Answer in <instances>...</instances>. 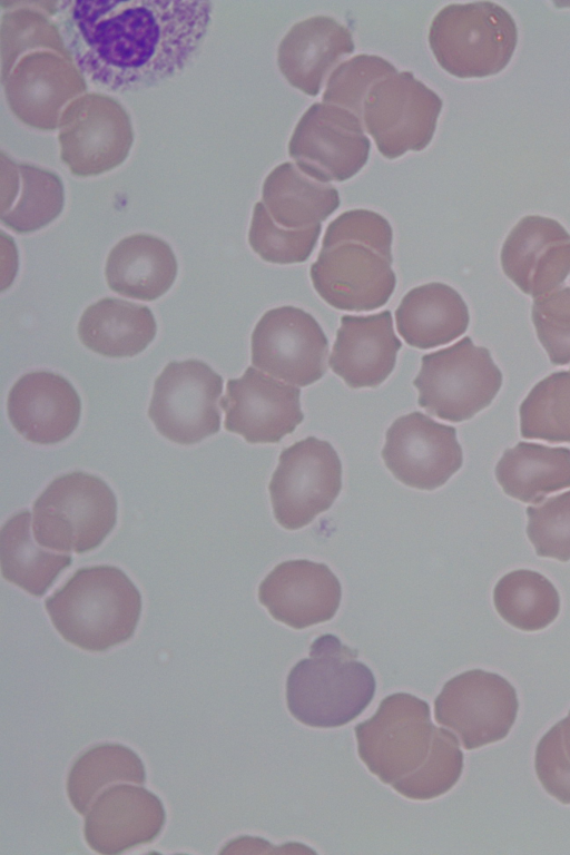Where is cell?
<instances>
[{"label":"cell","instance_id":"obj_10","mask_svg":"<svg viewBox=\"0 0 570 855\" xmlns=\"http://www.w3.org/2000/svg\"><path fill=\"white\" fill-rule=\"evenodd\" d=\"M441 109L438 94L411 71H400L371 88L363 104V120L380 153L393 159L429 145Z\"/></svg>","mask_w":570,"mask_h":855},{"label":"cell","instance_id":"obj_31","mask_svg":"<svg viewBox=\"0 0 570 855\" xmlns=\"http://www.w3.org/2000/svg\"><path fill=\"white\" fill-rule=\"evenodd\" d=\"M493 602L502 619L523 631L548 627L560 610L554 586L541 573L528 569L500 578L493 590Z\"/></svg>","mask_w":570,"mask_h":855},{"label":"cell","instance_id":"obj_25","mask_svg":"<svg viewBox=\"0 0 570 855\" xmlns=\"http://www.w3.org/2000/svg\"><path fill=\"white\" fill-rule=\"evenodd\" d=\"M396 328L413 347L428 350L461 335L468 324L466 307L459 294L441 283L409 291L395 312Z\"/></svg>","mask_w":570,"mask_h":855},{"label":"cell","instance_id":"obj_2","mask_svg":"<svg viewBox=\"0 0 570 855\" xmlns=\"http://www.w3.org/2000/svg\"><path fill=\"white\" fill-rule=\"evenodd\" d=\"M355 736L358 756L370 772L406 798L439 797L461 776L458 738L435 727L429 704L413 695L385 697L373 717L355 726Z\"/></svg>","mask_w":570,"mask_h":855},{"label":"cell","instance_id":"obj_18","mask_svg":"<svg viewBox=\"0 0 570 855\" xmlns=\"http://www.w3.org/2000/svg\"><path fill=\"white\" fill-rule=\"evenodd\" d=\"M341 597V583L332 570L306 559L277 564L258 588V600L269 615L294 629L331 620Z\"/></svg>","mask_w":570,"mask_h":855},{"label":"cell","instance_id":"obj_13","mask_svg":"<svg viewBox=\"0 0 570 855\" xmlns=\"http://www.w3.org/2000/svg\"><path fill=\"white\" fill-rule=\"evenodd\" d=\"M60 157L77 176H92L120 165L132 142L130 119L112 97L87 94L61 114Z\"/></svg>","mask_w":570,"mask_h":855},{"label":"cell","instance_id":"obj_23","mask_svg":"<svg viewBox=\"0 0 570 855\" xmlns=\"http://www.w3.org/2000/svg\"><path fill=\"white\" fill-rule=\"evenodd\" d=\"M353 50L351 31L333 17L320 14L296 22L286 32L277 62L292 86L316 96L331 69Z\"/></svg>","mask_w":570,"mask_h":855},{"label":"cell","instance_id":"obj_15","mask_svg":"<svg viewBox=\"0 0 570 855\" xmlns=\"http://www.w3.org/2000/svg\"><path fill=\"white\" fill-rule=\"evenodd\" d=\"M381 454L400 482L426 491L443 485L463 462L455 429L417 411L392 423Z\"/></svg>","mask_w":570,"mask_h":855},{"label":"cell","instance_id":"obj_9","mask_svg":"<svg viewBox=\"0 0 570 855\" xmlns=\"http://www.w3.org/2000/svg\"><path fill=\"white\" fill-rule=\"evenodd\" d=\"M223 377L205 362L168 363L157 376L148 416L167 440L191 445L220 429Z\"/></svg>","mask_w":570,"mask_h":855},{"label":"cell","instance_id":"obj_6","mask_svg":"<svg viewBox=\"0 0 570 855\" xmlns=\"http://www.w3.org/2000/svg\"><path fill=\"white\" fill-rule=\"evenodd\" d=\"M429 43L449 73L483 78L508 66L518 43V28L508 10L497 2L451 3L434 16Z\"/></svg>","mask_w":570,"mask_h":855},{"label":"cell","instance_id":"obj_21","mask_svg":"<svg viewBox=\"0 0 570 855\" xmlns=\"http://www.w3.org/2000/svg\"><path fill=\"white\" fill-rule=\"evenodd\" d=\"M476 364L475 351L468 338L423 355L420 372L413 380L419 406L451 422L472 417L489 403V395L476 383Z\"/></svg>","mask_w":570,"mask_h":855},{"label":"cell","instance_id":"obj_35","mask_svg":"<svg viewBox=\"0 0 570 855\" xmlns=\"http://www.w3.org/2000/svg\"><path fill=\"white\" fill-rule=\"evenodd\" d=\"M24 3L26 8L20 7L18 10L2 16V77L9 72L17 57L29 49L37 47L49 48L70 57L57 24L37 10H33V2Z\"/></svg>","mask_w":570,"mask_h":855},{"label":"cell","instance_id":"obj_11","mask_svg":"<svg viewBox=\"0 0 570 855\" xmlns=\"http://www.w3.org/2000/svg\"><path fill=\"white\" fill-rule=\"evenodd\" d=\"M519 701L502 676L473 669L445 682L434 701L435 720L453 730L468 750L507 737Z\"/></svg>","mask_w":570,"mask_h":855},{"label":"cell","instance_id":"obj_14","mask_svg":"<svg viewBox=\"0 0 570 855\" xmlns=\"http://www.w3.org/2000/svg\"><path fill=\"white\" fill-rule=\"evenodd\" d=\"M252 364L264 373L307 386L326 372L328 341L317 321L295 306L267 311L252 333Z\"/></svg>","mask_w":570,"mask_h":855},{"label":"cell","instance_id":"obj_32","mask_svg":"<svg viewBox=\"0 0 570 855\" xmlns=\"http://www.w3.org/2000/svg\"><path fill=\"white\" fill-rule=\"evenodd\" d=\"M21 194L12 208L1 213V222L23 234L35 232L53 220L63 207V188L59 177L40 168L19 164Z\"/></svg>","mask_w":570,"mask_h":855},{"label":"cell","instance_id":"obj_16","mask_svg":"<svg viewBox=\"0 0 570 855\" xmlns=\"http://www.w3.org/2000/svg\"><path fill=\"white\" fill-rule=\"evenodd\" d=\"M298 387L249 366L238 379H229L220 399L224 426L247 443H278L294 432L304 414Z\"/></svg>","mask_w":570,"mask_h":855},{"label":"cell","instance_id":"obj_7","mask_svg":"<svg viewBox=\"0 0 570 855\" xmlns=\"http://www.w3.org/2000/svg\"><path fill=\"white\" fill-rule=\"evenodd\" d=\"M36 542L62 552L85 553L99 547L117 520V500L107 483L89 473L56 478L33 502Z\"/></svg>","mask_w":570,"mask_h":855},{"label":"cell","instance_id":"obj_17","mask_svg":"<svg viewBox=\"0 0 570 855\" xmlns=\"http://www.w3.org/2000/svg\"><path fill=\"white\" fill-rule=\"evenodd\" d=\"M71 57L53 51L24 53L2 77L8 104L24 124L55 129L66 105L86 90Z\"/></svg>","mask_w":570,"mask_h":855},{"label":"cell","instance_id":"obj_36","mask_svg":"<svg viewBox=\"0 0 570 855\" xmlns=\"http://www.w3.org/2000/svg\"><path fill=\"white\" fill-rule=\"evenodd\" d=\"M527 534L539 557L570 560V491L528 507Z\"/></svg>","mask_w":570,"mask_h":855},{"label":"cell","instance_id":"obj_28","mask_svg":"<svg viewBox=\"0 0 570 855\" xmlns=\"http://www.w3.org/2000/svg\"><path fill=\"white\" fill-rule=\"evenodd\" d=\"M505 494L521 502H540L546 495L570 488V450L519 443L507 450L495 466Z\"/></svg>","mask_w":570,"mask_h":855},{"label":"cell","instance_id":"obj_20","mask_svg":"<svg viewBox=\"0 0 570 855\" xmlns=\"http://www.w3.org/2000/svg\"><path fill=\"white\" fill-rule=\"evenodd\" d=\"M7 411L11 424L27 441L50 445L75 431L81 403L68 380L52 372L36 371L13 384Z\"/></svg>","mask_w":570,"mask_h":855},{"label":"cell","instance_id":"obj_12","mask_svg":"<svg viewBox=\"0 0 570 855\" xmlns=\"http://www.w3.org/2000/svg\"><path fill=\"white\" fill-rule=\"evenodd\" d=\"M368 153L362 119L327 102H315L303 114L288 142L296 166L323 183L351 178L366 164Z\"/></svg>","mask_w":570,"mask_h":855},{"label":"cell","instance_id":"obj_1","mask_svg":"<svg viewBox=\"0 0 570 855\" xmlns=\"http://www.w3.org/2000/svg\"><path fill=\"white\" fill-rule=\"evenodd\" d=\"M209 1L65 0L56 24L72 61L92 83L124 94L179 75L212 21Z\"/></svg>","mask_w":570,"mask_h":855},{"label":"cell","instance_id":"obj_22","mask_svg":"<svg viewBox=\"0 0 570 855\" xmlns=\"http://www.w3.org/2000/svg\"><path fill=\"white\" fill-rule=\"evenodd\" d=\"M401 347L391 311L343 315L328 365L352 389L377 387L394 370Z\"/></svg>","mask_w":570,"mask_h":855},{"label":"cell","instance_id":"obj_5","mask_svg":"<svg viewBox=\"0 0 570 855\" xmlns=\"http://www.w3.org/2000/svg\"><path fill=\"white\" fill-rule=\"evenodd\" d=\"M357 650L331 633L315 639L309 657L298 661L286 680V702L299 723L340 727L355 719L372 701L376 682L357 660Z\"/></svg>","mask_w":570,"mask_h":855},{"label":"cell","instance_id":"obj_4","mask_svg":"<svg viewBox=\"0 0 570 855\" xmlns=\"http://www.w3.org/2000/svg\"><path fill=\"white\" fill-rule=\"evenodd\" d=\"M49 618L69 643L87 651H105L135 632L141 596L129 577L114 566L78 569L45 601Z\"/></svg>","mask_w":570,"mask_h":855},{"label":"cell","instance_id":"obj_30","mask_svg":"<svg viewBox=\"0 0 570 855\" xmlns=\"http://www.w3.org/2000/svg\"><path fill=\"white\" fill-rule=\"evenodd\" d=\"M145 780V767L136 753L120 744H101L73 763L67 793L75 809L85 815L104 787L116 782L142 784Z\"/></svg>","mask_w":570,"mask_h":855},{"label":"cell","instance_id":"obj_33","mask_svg":"<svg viewBox=\"0 0 570 855\" xmlns=\"http://www.w3.org/2000/svg\"><path fill=\"white\" fill-rule=\"evenodd\" d=\"M321 224L288 229L277 225L262 202L255 204L248 242L262 259L274 264L303 263L311 256L321 234Z\"/></svg>","mask_w":570,"mask_h":855},{"label":"cell","instance_id":"obj_19","mask_svg":"<svg viewBox=\"0 0 570 855\" xmlns=\"http://www.w3.org/2000/svg\"><path fill=\"white\" fill-rule=\"evenodd\" d=\"M166 819L161 800L140 786L115 785L92 802L85 818V839L104 855H117L154 841Z\"/></svg>","mask_w":570,"mask_h":855},{"label":"cell","instance_id":"obj_27","mask_svg":"<svg viewBox=\"0 0 570 855\" xmlns=\"http://www.w3.org/2000/svg\"><path fill=\"white\" fill-rule=\"evenodd\" d=\"M262 197L273 220L288 229L318 225L340 206L336 188L309 177L289 161L267 175Z\"/></svg>","mask_w":570,"mask_h":855},{"label":"cell","instance_id":"obj_26","mask_svg":"<svg viewBox=\"0 0 570 855\" xmlns=\"http://www.w3.org/2000/svg\"><path fill=\"white\" fill-rule=\"evenodd\" d=\"M156 330L149 307L115 297L88 306L78 323L81 343L107 357H129L142 352Z\"/></svg>","mask_w":570,"mask_h":855},{"label":"cell","instance_id":"obj_24","mask_svg":"<svg viewBox=\"0 0 570 855\" xmlns=\"http://www.w3.org/2000/svg\"><path fill=\"white\" fill-rule=\"evenodd\" d=\"M177 262L163 239L135 234L122 238L110 250L105 268L109 288L126 297L154 301L173 285Z\"/></svg>","mask_w":570,"mask_h":855},{"label":"cell","instance_id":"obj_3","mask_svg":"<svg viewBox=\"0 0 570 855\" xmlns=\"http://www.w3.org/2000/svg\"><path fill=\"white\" fill-rule=\"evenodd\" d=\"M393 232L376 212H344L326 228L309 274L318 295L341 311H373L391 298L396 276L392 265Z\"/></svg>","mask_w":570,"mask_h":855},{"label":"cell","instance_id":"obj_29","mask_svg":"<svg viewBox=\"0 0 570 855\" xmlns=\"http://www.w3.org/2000/svg\"><path fill=\"white\" fill-rule=\"evenodd\" d=\"M31 513L28 510L13 514L0 530V564L3 578L27 591L41 597L53 581L71 563L69 554L45 550L32 541Z\"/></svg>","mask_w":570,"mask_h":855},{"label":"cell","instance_id":"obj_8","mask_svg":"<svg viewBox=\"0 0 570 855\" xmlns=\"http://www.w3.org/2000/svg\"><path fill=\"white\" fill-rule=\"evenodd\" d=\"M342 488V463L330 442L315 436L284 449L268 491L273 513L286 530L309 524L328 510Z\"/></svg>","mask_w":570,"mask_h":855},{"label":"cell","instance_id":"obj_37","mask_svg":"<svg viewBox=\"0 0 570 855\" xmlns=\"http://www.w3.org/2000/svg\"><path fill=\"white\" fill-rule=\"evenodd\" d=\"M538 779L549 795L570 805V710L538 743L534 757Z\"/></svg>","mask_w":570,"mask_h":855},{"label":"cell","instance_id":"obj_34","mask_svg":"<svg viewBox=\"0 0 570 855\" xmlns=\"http://www.w3.org/2000/svg\"><path fill=\"white\" fill-rule=\"evenodd\" d=\"M396 71V68L382 57L365 53L354 56L332 71L323 101L343 107L362 119L363 104L371 88Z\"/></svg>","mask_w":570,"mask_h":855}]
</instances>
